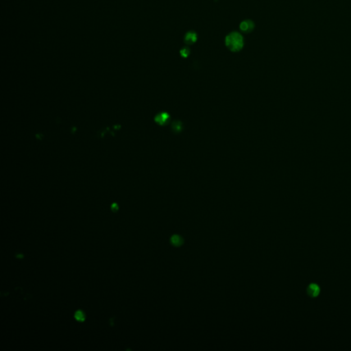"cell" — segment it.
I'll return each instance as SVG.
<instances>
[{
	"label": "cell",
	"instance_id": "obj_5",
	"mask_svg": "<svg viewBox=\"0 0 351 351\" xmlns=\"http://www.w3.org/2000/svg\"><path fill=\"white\" fill-rule=\"evenodd\" d=\"M320 290L319 286L315 283L310 284L307 289V294H308L310 297L312 298H315L318 296L320 294Z\"/></svg>",
	"mask_w": 351,
	"mask_h": 351
},
{
	"label": "cell",
	"instance_id": "obj_10",
	"mask_svg": "<svg viewBox=\"0 0 351 351\" xmlns=\"http://www.w3.org/2000/svg\"><path fill=\"white\" fill-rule=\"evenodd\" d=\"M111 208H112V210H113V211H116L118 209L117 205L116 204H113V205H112Z\"/></svg>",
	"mask_w": 351,
	"mask_h": 351
},
{
	"label": "cell",
	"instance_id": "obj_8",
	"mask_svg": "<svg viewBox=\"0 0 351 351\" xmlns=\"http://www.w3.org/2000/svg\"><path fill=\"white\" fill-rule=\"evenodd\" d=\"M74 317H75L76 320H77L78 322H83L85 319V313H84V312L81 310L77 311L75 313V315H74Z\"/></svg>",
	"mask_w": 351,
	"mask_h": 351
},
{
	"label": "cell",
	"instance_id": "obj_7",
	"mask_svg": "<svg viewBox=\"0 0 351 351\" xmlns=\"http://www.w3.org/2000/svg\"><path fill=\"white\" fill-rule=\"evenodd\" d=\"M172 128L173 132L179 133L181 132L182 130V124L180 121H175V122L172 123Z\"/></svg>",
	"mask_w": 351,
	"mask_h": 351
},
{
	"label": "cell",
	"instance_id": "obj_9",
	"mask_svg": "<svg viewBox=\"0 0 351 351\" xmlns=\"http://www.w3.org/2000/svg\"><path fill=\"white\" fill-rule=\"evenodd\" d=\"M180 54L183 58H187L189 54H190V49L187 47H185L181 49L180 51Z\"/></svg>",
	"mask_w": 351,
	"mask_h": 351
},
{
	"label": "cell",
	"instance_id": "obj_4",
	"mask_svg": "<svg viewBox=\"0 0 351 351\" xmlns=\"http://www.w3.org/2000/svg\"><path fill=\"white\" fill-rule=\"evenodd\" d=\"M198 39L197 34L194 31H189L184 37V42L187 45H193Z\"/></svg>",
	"mask_w": 351,
	"mask_h": 351
},
{
	"label": "cell",
	"instance_id": "obj_1",
	"mask_svg": "<svg viewBox=\"0 0 351 351\" xmlns=\"http://www.w3.org/2000/svg\"><path fill=\"white\" fill-rule=\"evenodd\" d=\"M226 47L232 52H237L241 50L244 45L243 36L237 32L230 33L225 39Z\"/></svg>",
	"mask_w": 351,
	"mask_h": 351
},
{
	"label": "cell",
	"instance_id": "obj_3",
	"mask_svg": "<svg viewBox=\"0 0 351 351\" xmlns=\"http://www.w3.org/2000/svg\"><path fill=\"white\" fill-rule=\"evenodd\" d=\"M169 119L170 117L169 114L167 113H165V112H163V113H161L160 114L157 115L156 117H155V122H157L159 125L161 126L166 125V124L169 122Z\"/></svg>",
	"mask_w": 351,
	"mask_h": 351
},
{
	"label": "cell",
	"instance_id": "obj_6",
	"mask_svg": "<svg viewBox=\"0 0 351 351\" xmlns=\"http://www.w3.org/2000/svg\"><path fill=\"white\" fill-rule=\"evenodd\" d=\"M171 243L174 246H181L183 243V240L181 236L175 235L171 238Z\"/></svg>",
	"mask_w": 351,
	"mask_h": 351
},
{
	"label": "cell",
	"instance_id": "obj_2",
	"mask_svg": "<svg viewBox=\"0 0 351 351\" xmlns=\"http://www.w3.org/2000/svg\"><path fill=\"white\" fill-rule=\"evenodd\" d=\"M254 27H255V26H254V22L250 19H247L242 21L240 26V30L246 34L250 33L254 29Z\"/></svg>",
	"mask_w": 351,
	"mask_h": 351
}]
</instances>
